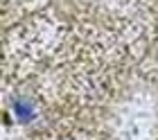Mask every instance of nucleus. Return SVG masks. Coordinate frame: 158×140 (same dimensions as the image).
<instances>
[{"label":"nucleus","instance_id":"nucleus-1","mask_svg":"<svg viewBox=\"0 0 158 140\" xmlns=\"http://www.w3.org/2000/svg\"><path fill=\"white\" fill-rule=\"evenodd\" d=\"M14 113H16V117L20 122H30L34 117V106L30 104V102H23V100H16L14 102Z\"/></svg>","mask_w":158,"mask_h":140}]
</instances>
